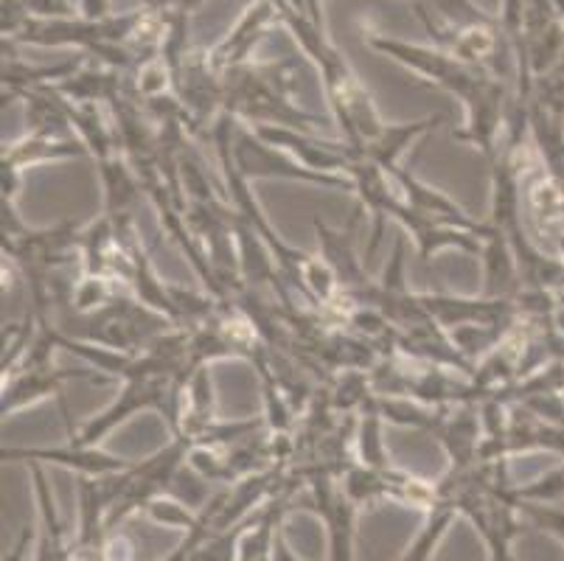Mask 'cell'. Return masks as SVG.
Returning a JSON list of instances; mask_svg holds the SVG:
<instances>
[{
  "label": "cell",
  "instance_id": "6da1fadb",
  "mask_svg": "<svg viewBox=\"0 0 564 561\" xmlns=\"http://www.w3.org/2000/svg\"><path fill=\"white\" fill-rule=\"evenodd\" d=\"M413 3H415V9H419V18H422L424 23H427V29H430V31H435L433 20L427 18V7H424V0H413Z\"/></svg>",
  "mask_w": 564,
  "mask_h": 561
},
{
  "label": "cell",
  "instance_id": "7a4b0ae2",
  "mask_svg": "<svg viewBox=\"0 0 564 561\" xmlns=\"http://www.w3.org/2000/svg\"><path fill=\"white\" fill-rule=\"evenodd\" d=\"M275 561H295V559H292V555H290V550H286L284 548V544H275Z\"/></svg>",
  "mask_w": 564,
  "mask_h": 561
}]
</instances>
